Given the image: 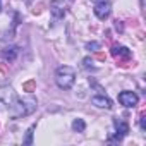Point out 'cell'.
I'll return each mask as SVG.
<instances>
[{"label": "cell", "mask_w": 146, "mask_h": 146, "mask_svg": "<svg viewBox=\"0 0 146 146\" xmlns=\"http://www.w3.org/2000/svg\"><path fill=\"white\" fill-rule=\"evenodd\" d=\"M55 81H57L60 90H70L72 84H74V81H76V70L70 65H60L57 69Z\"/></svg>", "instance_id": "cell-1"}, {"label": "cell", "mask_w": 146, "mask_h": 146, "mask_svg": "<svg viewBox=\"0 0 146 146\" xmlns=\"http://www.w3.org/2000/svg\"><path fill=\"white\" fill-rule=\"evenodd\" d=\"M16 105V115H29V113H33L35 110H36V100L33 98V96H26V98H23V100H19V102H14Z\"/></svg>", "instance_id": "cell-2"}, {"label": "cell", "mask_w": 146, "mask_h": 146, "mask_svg": "<svg viewBox=\"0 0 146 146\" xmlns=\"http://www.w3.org/2000/svg\"><path fill=\"white\" fill-rule=\"evenodd\" d=\"M95 14L102 21L110 16V2L108 0H98V2L95 4Z\"/></svg>", "instance_id": "cell-3"}, {"label": "cell", "mask_w": 146, "mask_h": 146, "mask_svg": "<svg viewBox=\"0 0 146 146\" xmlns=\"http://www.w3.org/2000/svg\"><path fill=\"white\" fill-rule=\"evenodd\" d=\"M119 102H120V105L131 108V107H136V105H137L139 98H137V95L132 93V91H122V93L119 95Z\"/></svg>", "instance_id": "cell-4"}, {"label": "cell", "mask_w": 146, "mask_h": 146, "mask_svg": "<svg viewBox=\"0 0 146 146\" xmlns=\"http://www.w3.org/2000/svg\"><path fill=\"white\" fill-rule=\"evenodd\" d=\"M0 102H2V105H14L16 95H14L12 88H2L0 90Z\"/></svg>", "instance_id": "cell-5"}, {"label": "cell", "mask_w": 146, "mask_h": 146, "mask_svg": "<svg viewBox=\"0 0 146 146\" xmlns=\"http://www.w3.org/2000/svg\"><path fill=\"white\" fill-rule=\"evenodd\" d=\"M50 11H52V14L57 19H60V17L65 16V7H64V4L60 2V0H53V2L50 4Z\"/></svg>", "instance_id": "cell-6"}, {"label": "cell", "mask_w": 146, "mask_h": 146, "mask_svg": "<svg viewBox=\"0 0 146 146\" xmlns=\"http://www.w3.org/2000/svg\"><path fill=\"white\" fill-rule=\"evenodd\" d=\"M91 103L100 107V108H112V102L110 98H107L105 95H100V96H93L91 98Z\"/></svg>", "instance_id": "cell-7"}, {"label": "cell", "mask_w": 146, "mask_h": 146, "mask_svg": "<svg viewBox=\"0 0 146 146\" xmlns=\"http://www.w3.org/2000/svg\"><path fill=\"white\" fill-rule=\"evenodd\" d=\"M112 55H113V57H124V58H129V57H131V52H129L125 46H113V48H112Z\"/></svg>", "instance_id": "cell-8"}, {"label": "cell", "mask_w": 146, "mask_h": 146, "mask_svg": "<svg viewBox=\"0 0 146 146\" xmlns=\"http://www.w3.org/2000/svg\"><path fill=\"white\" fill-rule=\"evenodd\" d=\"M72 129H74L76 132H83V131L86 129V124H84V120H83V119H76L74 122H72Z\"/></svg>", "instance_id": "cell-9"}, {"label": "cell", "mask_w": 146, "mask_h": 146, "mask_svg": "<svg viewBox=\"0 0 146 146\" xmlns=\"http://www.w3.org/2000/svg\"><path fill=\"white\" fill-rule=\"evenodd\" d=\"M115 127H117V131L120 132V137H122L125 132H129V127H127V124H125L124 120H115Z\"/></svg>", "instance_id": "cell-10"}, {"label": "cell", "mask_w": 146, "mask_h": 146, "mask_svg": "<svg viewBox=\"0 0 146 146\" xmlns=\"http://www.w3.org/2000/svg\"><path fill=\"white\" fill-rule=\"evenodd\" d=\"M2 55H4L5 60H14V57H16V48H5Z\"/></svg>", "instance_id": "cell-11"}, {"label": "cell", "mask_w": 146, "mask_h": 146, "mask_svg": "<svg viewBox=\"0 0 146 146\" xmlns=\"http://www.w3.org/2000/svg\"><path fill=\"white\" fill-rule=\"evenodd\" d=\"M33 131H35V125L28 129V132H26V137H24V144H31V143H33Z\"/></svg>", "instance_id": "cell-12"}, {"label": "cell", "mask_w": 146, "mask_h": 146, "mask_svg": "<svg viewBox=\"0 0 146 146\" xmlns=\"http://www.w3.org/2000/svg\"><path fill=\"white\" fill-rule=\"evenodd\" d=\"M86 48H88V50H91V48H93V50H96V48H100V43H96V41L88 43V45H86Z\"/></svg>", "instance_id": "cell-13"}, {"label": "cell", "mask_w": 146, "mask_h": 146, "mask_svg": "<svg viewBox=\"0 0 146 146\" xmlns=\"http://www.w3.org/2000/svg\"><path fill=\"white\" fill-rule=\"evenodd\" d=\"M24 88H26V90H31V88H33V83H28V84H24Z\"/></svg>", "instance_id": "cell-14"}, {"label": "cell", "mask_w": 146, "mask_h": 146, "mask_svg": "<svg viewBox=\"0 0 146 146\" xmlns=\"http://www.w3.org/2000/svg\"><path fill=\"white\" fill-rule=\"evenodd\" d=\"M0 9H2V4H0Z\"/></svg>", "instance_id": "cell-15"}]
</instances>
